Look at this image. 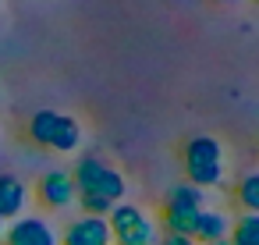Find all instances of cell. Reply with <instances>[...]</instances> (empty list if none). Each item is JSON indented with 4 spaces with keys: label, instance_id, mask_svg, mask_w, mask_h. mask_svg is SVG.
Here are the masks:
<instances>
[{
    "label": "cell",
    "instance_id": "obj_1",
    "mask_svg": "<svg viewBox=\"0 0 259 245\" xmlns=\"http://www.w3.org/2000/svg\"><path fill=\"white\" fill-rule=\"evenodd\" d=\"M185 160V181L195 188H217L224 185V146L213 135H192L181 149Z\"/></svg>",
    "mask_w": 259,
    "mask_h": 245
},
{
    "label": "cell",
    "instance_id": "obj_2",
    "mask_svg": "<svg viewBox=\"0 0 259 245\" xmlns=\"http://www.w3.org/2000/svg\"><path fill=\"white\" fill-rule=\"evenodd\" d=\"M110 224V238L114 245H156V224L149 220V213L135 202H114V210L107 213Z\"/></svg>",
    "mask_w": 259,
    "mask_h": 245
},
{
    "label": "cell",
    "instance_id": "obj_3",
    "mask_svg": "<svg viewBox=\"0 0 259 245\" xmlns=\"http://www.w3.org/2000/svg\"><path fill=\"white\" fill-rule=\"evenodd\" d=\"M75 195H78V188H75L71 174L61 171V167L47 171V174L39 178V185H36V199H39L47 210H68V206L75 202Z\"/></svg>",
    "mask_w": 259,
    "mask_h": 245
},
{
    "label": "cell",
    "instance_id": "obj_4",
    "mask_svg": "<svg viewBox=\"0 0 259 245\" xmlns=\"http://www.w3.org/2000/svg\"><path fill=\"white\" fill-rule=\"evenodd\" d=\"M4 245H61V238L43 217H18L4 227Z\"/></svg>",
    "mask_w": 259,
    "mask_h": 245
},
{
    "label": "cell",
    "instance_id": "obj_5",
    "mask_svg": "<svg viewBox=\"0 0 259 245\" xmlns=\"http://www.w3.org/2000/svg\"><path fill=\"white\" fill-rule=\"evenodd\" d=\"M61 245H114L107 217H85V213L75 217V220L64 227Z\"/></svg>",
    "mask_w": 259,
    "mask_h": 245
},
{
    "label": "cell",
    "instance_id": "obj_6",
    "mask_svg": "<svg viewBox=\"0 0 259 245\" xmlns=\"http://www.w3.org/2000/svg\"><path fill=\"white\" fill-rule=\"evenodd\" d=\"M29 206V185L18 174H0V220H18Z\"/></svg>",
    "mask_w": 259,
    "mask_h": 245
},
{
    "label": "cell",
    "instance_id": "obj_7",
    "mask_svg": "<svg viewBox=\"0 0 259 245\" xmlns=\"http://www.w3.org/2000/svg\"><path fill=\"white\" fill-rule=\"evenodd\" d=\"M199 213L195 206H181V202H163V213H160V224L167 234H178V238H192L195 234V224H199Z\"/></svg>",
    "mask_w": 259,
    "mask_h": 245
},
{
    "label": "cell",
    "instance_id": "obj_8",
    "mask_svg": "<svg viewBox=\"0 0 259 245\" xmlns=\"http://www.w3.org/2000/svg\"><path fill=\"white\" fill-rule=\"evenodd\" d=\"M227 231H231V217H227L224 210H202V213H199V224H195V234H192V241H199V245H209V241H220V238H227Z\"/></svg>",
    "mask_w": 259,
    "mask_h": 245
},
{
    "label": "cell",
    "instance_id": "obj_9",
    "mask_svg": "<svg viewBox=\"0 0 259 245\" xmlns=\"http://www.w3.org/2000/svg\"><path fill=\"white\" fill-rule=\"evenodd\" d=\"M78 146H82V125H78L71 114H61V117H57V128H54L50 149H57V153H75Z\"/></svg>",
    "mask_w": 259,
    "mask_h": 245
},
{
    "label": "cell",
    "instance_id": "obj_10",
    "mask_svg": "<svg viewBox=\"0 0 259 245\" xmlns=\"http://www.w3.org/2000/svg\"><path fill=\"white\" fill-rule=\"evenodd\" d=\"M57 110H36L32 117H29V142H36L39 149H50V142H54V128H57Z\"/></svg>",
    "mask_w": 259,
    "mask_h": 245
},
{
    "label": "cell",
    "instance_id": "obj_11",
    "mask_svg": "<svg viewBox=\"0 0 259 245\" xmlns=\"http://www.w3.org/2000/svg\"><path fill=\"white\" fill-rule=\"evenodd\" d=\"M231 245H259V213H238L227 231Z\"/></svg>",
    "mask_w": 259,
    "mask_h": 245
},
{
    "label": "cell",
    "instance_id": "obj_12",
    "mask_svg": "<svg viewBox=\"0 0 259 245\" xmlns=\"http://www.w3.org/2000/svg\"><path fill=\"white\" fill-rule=\"evenodd\" d=\"M234 199L241 202L245 213H259V171H252V174H245V178L238 181Z\"/></svg>",
    "mask_w": 259,
    "mask_h": 245
},
{
    "label": "cell",
    "instance_id": "obj_13",
    "mask_svg": "<svg viewBox=\"0 0 259 245\" xmlns=\"http://www.w3.org/2000/svg\"><path fill=\"white\" fill-rule=\"evenodd\" d=\"M167 202H181V206L206 210V192H202V188H195V185H188V181H181V185H174V188L167 192Z\"/></svg>",
    "mask_w": 259,
    "mask_h": 245
},
{
    "label": "cell",
    "instance_id": "obj_14",
    "mask_svg": "<svg viewBox=\"0 0 259 245\" xmlns=\"http://www.w3.org/2000/svg\"><path fill=\"white\" fill-rule=\"evenodd\" d=\"M75 202L82 206V213L85 217H107L110 210H114V202H107L103 195H96V192H78L75 195Z\"/></svg>",
    "mask_w": 259,
    "mask_h": 245
},
{
    "label": "cell",
    "instance_id": "obj_15",
    "mask_svg": "<svg viewBox=\"0 0 259 245\" xmlns=\"http://www.w3.org/2000/svg\"><path fill=\"white\" fill-rule=\"evenodd\" d=\"M160 245H199V241H192V238H178V234H167Z\"/></svg>",
    "mask_w": 259,
    "mask_h": 245
},
{
    "label": "cell",
    "instance_id": "obj_16",
    "mask_svg": "<svg viewBox=\"0 0 259 245\" xmlns=\"http://www.w3.org/2000/svg\"><path fill=\"white\" fill-rule=\"evenodd\" d=\"M209 245H231V241H227V238H220V241H209Z\"/></svg>",
    "mask_w": 259,
    "mask_h": 245
},
{
    "label": "cell",
    "instance_id": "obj_17",
    "mask_svg": "<svg viewBox=\"0 0 259 245\" xmlns=\"http://www.w3.org/2000/svg\"><path fill=\"white\" fill-rule=\"evenodd\" d=\"M213 4H234V0H213Z\"/></svg>",
    "mask_w": 259,
    "mask_h": 245
},
{
    "label": "cell",
    "instance_id": "obj_18",
    "mask_svg": "<svg viewBox=\"0 0 259 245\" xmlns=\"http://www.w3.org/2000/svg\"><path fill=\"white\" fill-rule=\"evenodd\" d=\"M4 227H8V224H4V220H0V238H4Z\"/></svg>",
    "mask_w": 259,
    "mask_h": 245
}]
</instances>
